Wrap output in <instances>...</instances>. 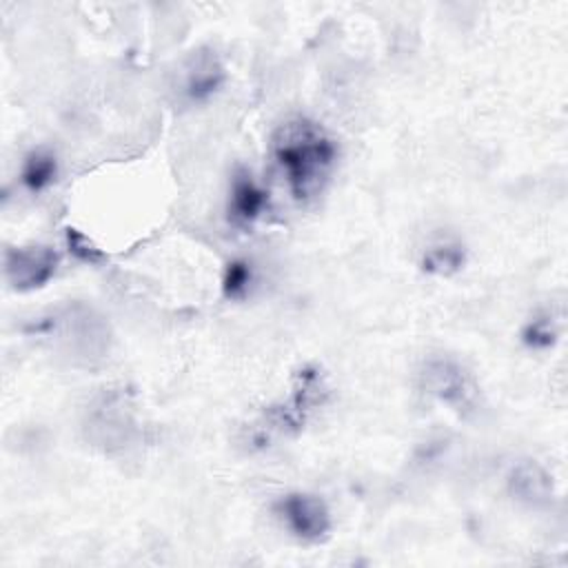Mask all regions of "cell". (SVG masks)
Here are the masks:
<instances>
[{
	"instance_id": "12",
	"label": "cell",
	"mask_w": 568,
	"mask_h": 568,
	"mask_svg": "<svg viewBox=\"0 0 568 568\" xmlns=\"http://www.w3.org/2000/svg\"><path fill=\"white\" fill-rule=\"evenodd\" d=\"M521 337H524V344H526L528 348L541 351V348H550V346L557 342L559 328H557V322L552 320V315L544 313V315L532 317V320L524 326Z\"/></svg>"
},
{
	"instance_id": "2",
	"label": "cell",
	"mask_w": 568,
	"mask_h": 568,
	"mask_svg": "<svg viewBox=\"0 0 568 568\" xmlns=\"http://www.w3.org/2000/svg\"><path fill=\"white\" fill-rule=\"evenodd\" d=\"M424 388L457 410L462 417L477 413L479 408V386L475 377L450 357H433L422 368Z\"/></svg>"
},
{
	"instance_id": "7",
	"label": "cell",
	"mask_w": 568,
	"mask_h": 568,
	"mask_svg": "<svg viewBox=\"0 0 568 568\" xmlns=\"http://www.w3.org/2000/svg\"><path fill=\"white\" fill-rule=\"evenodd\" d=\"M224 82V67L220 58L211 51L195 53L186 64L184 75V95L191 102L209 100Z\"/></svg>"
},
{
	"instance_id": "5",
	"label": "cell",
	"mask_w": 568,
	"mask_h": 568,
	"mask_svg": "<svg viewBox=\"0 0 568 568\" xmlns=\"http://www.w3.org/2000/svg\"><path fill=\"white\" fill-rule=\"evenodd\" d=\"M60 255L51 246H16L4 253V275L16 291L44 286L58 271Z\"/></svg>"
},
{
	"instance_id": "4",
	"label": "cell",
	"mask_w": 568,
	"mask_h": 568,
	"mask_svg": "<svg viewBox=\"0 0 568 568\" xmlns=\"http://www.w3.org/2000/svg\"><path fill=\"white\" fill-rule=\"evenodd\" d=\"M277 517L302 541H320L331 530V513L322 497L311 493H288L275 504Z\"/></svg>"
},
{
	"instance_id": "13",
	"label": "cell",
	"mask_w": 568,
	"mask_h": 568,
	"mask_svg": "<svg viewBox=\"0 0 568 568\" xmlns=\"http://www.w3.org/2000/svg\"><path fill=\"white\" fill-rule=\"evenodd\" d=\"M67 244L69 251L80 260V262H89V264H100L104 260V253L80 231L75 229H67Z\"/></svg>"
},
{
	"instance_id": "6",
	"label": "cell",
	"mask_w": 568,
	"mask_h": 568,
	"mask_svg": "<svg viewBox=\"0 0 568 568\" xmlns=\"http://www.w3.org/2000/svg\"><path fill=\"white\" fill-rule=\"evenodd\" d=\"M268 193L255 182L251 171L237 169L231 180L229 191V220L240 226L253 224L266 209Z\"/></svg>"
},
{
	"instance_id": "11",
	"label": "cell",
	"mask_w": 568,
	"mask_h": 568,
	"mask_svg": "<svg viewBox=\"0 0 568 568\" xmlns=\"http://www.w3.org/2000/svg\"><path fill=\"white\" fill-rule=\"evenodd\" d=\"M253 282V266L246 260H231L222 275V293L226 300H242Z\"/></svg>"
},
{
	"instance_id": "1",
	"label": "cell",
	"mask_w": 568,
	"mask_h": 568,
	"mask_svg": "<svg viewBox=\"0 0 568 568\" xmlns=\"http://www.w3.org/2000/svg\"><path fill=\"white\" fill-rule=\"evenodd\" d=\"M271 153L282 169L293 197L304 202L322 191L335 164L337 146L320 122L293 115L275 129Z\"/></svg>"
},
{
	"instance_id": "3",
	"label": "cell",
	"mask_w": 568,
	"mask_h": 568,
	"mask_svg": "<svg viewBox=\"0 0 568 568\" xmlns=\"http://www.w3.org/2000/svg\"><path fill=\"white\" fill-rule=\"evenodd\" d=\"M326 393L328 388L324 375L317 368L306 366L297 373L291 395L280 406L268 410V422L280 433H295L304 426L308 413L324 404Z\"/></svg>"
},
{
	"instance_id": "10",
	"label": "cell",
	"mask_w": 568,
	"mask_h": 568,
	"mask_svg": "<svg viewBox=\"0 0 568 568\" xmlns=\"http://www.w3.org/2000/svg\"><path fill=\"white\" fill-rule=\"evenodd\" d=\"M58 175V162L55 155L44 151V149H36L31 151L24 162H22V184L31 191V193H40L44 191Z\"/></svg>"
},
{
	"instance_id": "9",
	"label": "cell",
	"mask_w": 568,
	"mask_h": 568,
	"mask_svg": "<svg viewBox=\"0 0 568 568\" xmlns=\"http://www.w3.org/2000/svg\"><path fill=\"white\" fill-rule=\"evenodd\" d=\"M466 264V251L459 242L442 240L433 246H428L422 255V268L433 275H453L462 271Z\"/></svg>"
},
{
	"instance_id": "8",
	"label": "cell",
	"mask_w": 568,
	"mask_h": 568,
	"mask_svg": "<svg viewBox=\"0 0 568 568\" xmlns=\"http://www.w3.org/2000/svg\"><path fill=\"white\" fill-rule=\"evenodd\" d=\"M510 493L517 495L524 501L530 504H541L548 501L552 495V477L537 464L532 462H521L510 470L508 477Z\"/></svg>"
}]
</instances>
